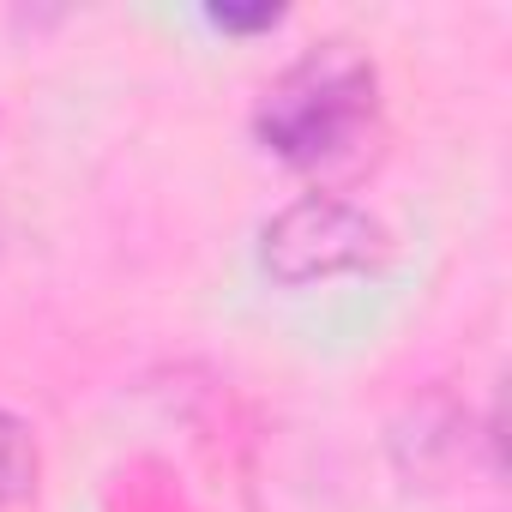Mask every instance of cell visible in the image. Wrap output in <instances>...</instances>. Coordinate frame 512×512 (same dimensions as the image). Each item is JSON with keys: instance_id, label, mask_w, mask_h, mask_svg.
Wrapping results in <instances>:
<instances>
[{"instance_id": "7a4b0ae2", "label": "cell", "mask_w": 512, "mask_h": 512, "mask_svg": "<svg viewBox=\"0 0 512 512\" xmlns=\"http://www.w3.org/2000/svg\"><path fill=\"white\" fill-rule=\"evenodd\" d=\"M386 253H392L386 223L344 193H302L260 229V266L284 290L374 272Z\"/></svg>"}, {"instance_id": "277c9868", "label": "cell", "mask_w": 512, "mask_h": 512, "mask_svg": "<svg viewBox=\"0 0 512 512\" xmlns=\"http://www.w3.org/2000/svg\"><path fill=\"white\" fill-rule=\"evenodd\" d=\"M37 470H43V452H37L31 422H19L13 410H0V512L19 506L37 488Z\"/></svg>"}, {"instance_id": "3957f363", "label": "cell", "mask_w": 512, "mask_h": 512, "mask_svg": "<svg viewBox=\"0 0 512 512\" xmlns=\"http://www.w3.org/2000/svg\"><path fill=\"white\" fill-rule=\"evenodd\" d=\"M392 452H398V464H404L410 482L434 488V482L470 470V452L476 458H494V434H488V422H470L458 404L428 398V404L410 410V422H398Z\"/></svg>"}, {"instance_id": "6da1fadb", "label": "cell", "mask_w": 512, "mask_h": 512, "mask_svg": "<svg viewBox=\"0 0 512 512\" xmlns=\"http://www.w3.org/2000/svg\"><path fill=\"white\" fill-rule=\"evenodd\" d=\"M374 121H380V73L344 37L314 43L253 103V139L290 169H326L350 157Z\"/></svg>"}, {"instance_id": "5b68a950", "label": "cell", "mask_w": 512, "mask_h": 512, "mask_svg": "<svg viewBox=\"0 0 512 512\" xmlns=\"http://www.w3.org/2000/svg\"><path fill=\"white\" fill-rule=\"evenodd\" d=\"M205 19L217 31H272V25H284V7H272V0H266V7H229V0H223V7H211Z\"/></svg>"}]
</instances>
